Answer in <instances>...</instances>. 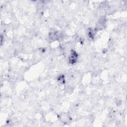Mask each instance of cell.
<instances>
[{"mask_svg":"<svg viewBox=\"0 0 127 127\" xmlns=\"http://www.w3.org/2000/svg\"><path fill=\"white\" fill-rule=\"evenodd\" d=\"M77 57H78V55L77 53L75 52V51H72L70 53L69 58V61L70 63L72 64L75 63L77 59Z\"/></svg>","mask_w":127,"mask_h":127,"instance_id":"1","label":"cell"}]
</instances>
